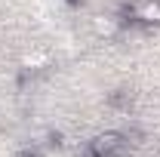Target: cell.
<instances>
[{"mask_svg": "<svg viewBox=\"0 0 160 157\" xmlns=\"http://www.w3.org/2000/svg\"><path fill=\"white\" fill-rule=\"evenodd\" d=\"M123 19H120L117 13H96L92 19H89V31H92V37L99 40H117L123 34Z\"/></svg>", "mask_w": 160, "mask_h": 157, "instance_id": "3957f363", "label": "cell"}, {"mask_svg": "<svg viewBox=\"0 0 160 157\" xmlns=\"http://www.w3.org/2000/svg\"><path fill=\"white\" fill-rule=\"evenodd\" d=\"M132 102H136V93H132L129 86H117L114 93H108V108L117 111V114H129Z\"/></svg>", "mask_w": 160, "mask_h": 157, "instance_id": "5b68a950", "label": "cell"}, {"mask_svg": "<svg viewBox=\"0 0 160 157\" xmlns=\"http://www.w3.org/2000/svg\"><path fill=\"white\" fill-rule=\"evenodd\" d=\"M157 154H160V142H157Z\"/></svg>", "mask_w": 160, "mask_h": 157, "instance_id": "52a82bcc", "label": "cell"}, {"mask_svg": "<svg viewBox=\"0 0 160 157\" xmlns=\"http://www.w3.org/2000/svg\"><path fill=\"white\" fill-rule=\"evenodd\" d=\"M126 154H129V136L120 133V129L96 133L77 151V157H126Z\"/></svg>", "mask_w": 160, "mask_h": 157, "instance_id": "6da1fadb", "label": "cell"}, {"mask_svg": "<svg viewBox=\"0 0 160 157\" xmlns=\"http://www.w3.org/2000/svg\"><path fill=\"white\" fill-rule=\"evenodd\" d=\"M117 16L123 19V25L132 22L142 28H160V0H129Z\"/></svg>", "mask_w": 160, "mask_h": 157, "instance_id": "7a4b0ae2", "label": "cell"}, {"mask_svg": "<svg viewBox=\"0 0 160 157\" xmlns=\"http://www.w3.org/2000/svg\"><path fill=\"white\" fill-rule=\"evenodd\" d=\"M52 68V53L49 49H43V46H37V49H28V53H22L19 59V71L22 74H43V71H49Z\"/></svg>", "mask_w": 160, "mask_h": 157, "instance_id": "277c9868", "label": "cell"}, {"mask_svg": "<svg viewBox=\"0 0 160 157\" xmlns=\"http://www.w3.org/2000/svg\"><path fill=\"white\" fill-rule=\"evenodd\" d=\"M16 157H46V151H43V145H40V142H31V145L19 148Z\"/></svg>", "mask_w": 160, "mask_h": 157, "instance_id": "8992f818", "label": "cell"}]
</instances>
